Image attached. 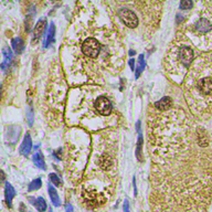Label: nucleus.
Instances as JSON below:
<instances>
[{
  "label": "nucleus",
  "instance_id": "1a4fd4ad",
  "mask_svg": "<svg viewBox=\"0 0 212 212\" xmlns=\"http://www.w3.org/2000/svg\"><path fill=\"white\" fill-rule=\"evenodd\" d=\"M31 148H32V140H31V136L29 134H27L23 138V142L20 146V154L23 155V156H28L31 152Z\"/></svg>",
  "mask_w": 212,
  "mask_h": 212
},
{
  "label": "nucleus",
  "instance_id": "393cba45",
  "mask_svg": "<svg viewBox=\"0 0 212 212\" xmlns=\"http://www.w3.org/2000/svg\"><path fill=\"white\" fill-rule=\"evenodd\" d=\"M128 63H129V66H131L132 71H134V69H135V60H134V59H131Z\"/></svg>",
  "mask_w": 212,
  "mask_h": 212
},
{
  "label": "nucleus",
  "instance_id": "ddd939ff",
  "mask_svg": "<svg viewBox=\"0 0 212 212\" xmlns=\"http://www.w3.org/2000/svg\"><path fill=\"white\" fill-rule=\"evenodd\" d=\"M33 163L40 169H45V163H44V157L41 154V152H37L33 155Z\"/></svg>",
  "mask_w": 212,
  "mask_h": 212
},
{
  "label": "nucleus",
  "instance_id": "20e7f679",
  "mask_svg": "<svg viewBox=\"0 0 212 212\" xmlns=\"http://www.w3.org/2000/svg\"><path fill=\"white\" fill-rule=\"evenodd\" d=\"M194 61V44L178 32L165 56V69L173 79L182 82Z\"/></svg>",
  "mask_w": 212,
  "mask_h": 212
},
{
  "label": "nucleus",
  "instance_id": "f8f14e48",
  "mask_svg": "<svg viewBox=\"0 0 212 212\" xmlns=\"http://www.w3.org/2000/svg\"><path fill=\"white\" fill-rule=\"evenodd\" d=\"M54 34H55V26L52 22L51 26H50L49 30H48V33L44 38V41H43V48H48L52 42L54 41Z\"/></svg>",
  "mask_w": 212,
  "mask_h": 212
},
{
  "label": "nucleus",
  "instance_id": "dca6fc26",
  "mask_svg": "<svg viewBox=\"0 0 212 212\" xmlns=\"http://www.w3.org/2000/svg\"><path fill=\"white\" fill-rule=\"evenodd\" d=\"M145 69V58L142 54H140L139 58H138V66L137 69H136V79H138V77L140 76V74H142V72L144 71Z\"/></svg>",
  "mask_w": 212,
  "mask_h": 212
},
{
  "label": "nucleus",
  "instance_id": "4468645a",
  "mask_svg": "<svg viewBox=\"0 0 212 212\" xmlns=\"http://www.w3.org/2000/svg\"><path fill=\"white\" fill-rule=\"evenodd\" d=\"M48 190H49V196H50V199H51L52 203H53V205L54 207H60V204H61L60 198H59L58 192H56V190L53 188V186H49Z\"/></svg>",
  "mask_w": 212,
  "mask_h": 212
},
{
  "label": "nucleus",
  "instance_id": "bb28decb",
  "mask_svg": "<svg viewBox=\"0 0 212 212\" xmlns=\"http://www.w3.org/2000/svg\"><path fill=\"white\" fill-rule=\"evenodd\" d=\"M139 127H140V122L138 121V122H137V124H136V128H137V132H138V133H140Z\"/></svg>",
  "mask_w": 212,
  "mask_h": 212
},
{
  "label": "nucleus",
  "instance_id": "a211bd4d",
  "mask_svg": "<svg viewBox=\"0 0 212 212\" xmlns=\"http://www.w3.org/2000/svg\"><path fill=\"white\" fill-rule=\"evenodd\" d=\"M35 208L39 212H44L45 209H47V202L42 197H39L37 199V202H35Z\"/></svg>",
  "mask_w": 212,
  "mask_h": 212
},
{
  "label": "nucleus",
  "instance_id": "9b49d317",
  "mask_svg": "<svg viewBox=\"0 0 212 212\" xmlns=\"http://www.w3.org/2000/svg\"><path fill=\"white\" fill-rule=\"evenodd\" d=\"M3 62L1 64V69L5 71L7 68H9L10 63L12 61V52L8 47H5L3 49Z\"/></svg>",
  "mask_w": 212,
  "mask_h": 212
},
{
  "label": "nucleus",
  "instance_id": "cd10ccee",
  "mask_svg": "<svg viewBox=\"0 0 212 212\" xmlns=\"http://www.w3.org/2000/svg\"><path fill=\"white\" fill-rule=\"evenodd\" d=\"M129 54H131V55H134V54H135V51H129Z\"/></svg>",
  "mask_w": 212,
  "mask_h": 212
},
{
  "label": "nucleus",
  "instance_id": "f03ea898",
  "mask_svg": "<svg viewBox=\"0 0 212 212\" xmlns=\"http://www.w3.org/2000/svg\"><path fill=\"white\" fill-rule=\"evenodd\" d=\"M66 50L73 55L80 54L77 63L90 79H96L98 71L119 72L125 59L117 34L106 27L81 29L74 37L70 35Z\"/></svg>",
  "mask_w": 212,
  "mask_h": 212
},
{
  "label": "nucleus",
  "instance_id": "39448f33",
  "mask_svg": "<svg viewBox=\"0 0 212 212\" xmlns=\"http://www.w3.org/2000/svg\"><path fill=\"white\" fill-rule=\"evenodd\" d=\"M117 17L121 19V21L125 24L127 28L129 29H135L139 24V19H138L137 14L128 7L122 6L117 9Z\"/></svg>",
  "mask_w": 212,
  "mask_h": 212
},
{
  "label": "nucleus",
  "instance_id": "9d476101",
  "mask_svg": "<svg viewBox=\"0 0 212 212\" xmlns=\"http://www.w3.org/2000/svg\"><path fill=\"white\" fill-rule=\"evenodd\" d=\"M16 191H14L13 187L9 184V182H6L5 186V198H6V202H7L8 207L11 208L12 205V199H13Z\"/></svg>",
  "mask_w": 212,
  "mask_h": 212
},
{
  "label": "nucleus",
  "instance_id": "5701e85b",
  "mask_svg": "<svg viewBox=\"0 0 212 212\" xmlns=\"http://www.w3.org/2000/svg\"><path fill=\"white\" fill-rule=\"evenodd\" d=\"M123 208H124V212H131V211H129V203H128V201H127V200L124 201Z\"/></svg>",
  "mask_w": 212,
  "mask_h": 212
},
{
  "label": "nucleus",
  "instance_id": "2eb2a0df",
  "mask_svg": "<svg viewBox=\"0 0 212 212\" xmlns=\"http://www.w3.org/2000/svg\"><path fill=\"white\" fill-rule=\"evenodd\" d=\"M11 44H12V48H13L16 53L20 54L21 52L23 51L24 44H23V41H22L20 38H14V39L11 41Z\"/></svg>",
  "mask_w": 212,
  "mask_h": 212
},
{
  "label": "nucleus",
  "instance_id": "412c9836",
  "mask_svg": "<svg viewBox=\"0 0 212 212\" xmlns=\"http://www.w3.org/2000/svg\"><path fill=\"white\" fill-rule=\"evenodd\" d=\"M49 177H50V180H51V181L53 182L54 186H56V187H62V181H61L60 177H58V176H56L55 173H50Z\"/></svg>",
  "mask_w": 212,
  "mask_h": 212
},
{
  "label": "nucleus",
  "instance_id": "f257e3e1",
  "mask_svg": "<svg viewBox=\"0 0 212 212\" xmlns=\"http://www.w3.org/2000/svg\"><path fill=\"white\" fill-rule=\"evenodd\" d=\"M153 212H204L202 147L186 111L149 108L147 118Z\"/></svg>",
  "mask_w": 212,
  "mask_h": 212
},
{
  "label": "nucleus",
  "instance_id": "a878e982",
  "mask_svg": "<svg viewBox=\"0 0 212 212\" xmlns=\"http://www.w3.org/2000/svg\"><path fill=\"white\" fill-rule=\"evenodd\" d=\"M133 186H134V194L137 196V188H136V179L135 178L133 179Z\"/></svg>",
  "mask_w": 212,
  "mask_h": 212
},
{
  "label": "nucleus",
  "instance_id": "aec40b11",
  "mask_svg": "<svg viewBox=\"0 0 212 212\" xmlns=\"http://www.w3.org/2000/svg\"><path fill=\"white\" fill-rule=\"evenodd\" d=\"M192 7H194V3H192V1H189V0H182L179 5V8L181 10L192 9Z\"/></svg>",
  "mask_w": 212,
  "mask_h": 212
},
{
  "label": "nucleus",
  "instance_id": "4be33fe9",
  "mask_svg": "<svg viewBox=\"0 0 212 212\" xmlns=\"http://www.w3.org/2000/svg\"><path fill=\"white\" fill-rule=\"evenodd\" d=\"M28 117H29V123H30V125H32V123H33V112H32V108H30V111H29Z\"/></svg>",
  "mask_w": 212,
  "mask_h": 212
},
{
  "label": "nucleus",
  "instance_id": "6ab92c4d",
  "mask_svg": "<svg viewBox=\"0 0 212 212\" xmlns=\"http://www.w3.org/2000/svg\"><path fill=\"white\" fill-rule=\"evenodd\" d=\"M42 186V181L40 178H37L35 180H33L32 182H31L30 184H29V188L28 190L29 191H34V190H38V189H40Z\"/></svg>",
  "mask_w": 212,
  "mask_h": 212
},
{
  "label": "nucleus",
  "instance_id": "b1692460",
  "mask_svg": "<svg viewBox=\"0 0 212 212\" xmlns=\"http://www.w3.org/2000/svg\"><path fill=\"white\" fill-rule=\"evenodd\" d=\"M65 211L66 212H74V210H73V207L71 205V203H68V204L65 205Z\"/></svg>",
  "mask_w": 212,
  "mask_h": 212
},
{
  "label": "nucleus",
  "instance_id": "0eeeda50",
  "mask_svg": "<svg viewBox=\"0 0 212 212\" xmlns=\"http://www.w3.org/2000/svg\"><path fill=\"white\" fill-rule=\"evenodd\" d=\"M45 27H47V19L45 18H41L37 23H35V27L33 29V39L32 42H35L37 43L39 41V39L41 38V35L43 34L45 30Z\"/></svg>",
  "mask_w": 212,
  "mask_h": 212
},
{
  "label": "nucleus",
  "instance_id": "f3484780",
  "mask_svg": "<svg viewBox=\"0 0 212 212\" xmlns=\"http://www.w3.org/2000/svg\"><path fill=\"white\" fill-rule=\"evenodd\" d=\"M142 134H139V136H138V142H137V148H136V157H137V159L139 161L142 160Z\"/></svg>",
  "mask_w": 212,
  "mask_h": 212
},
{
  "label": "nucleus",
  "instance_id": "7ed1b4c3",
  "mask_svg": "<svg viewBox=\"0 0 212 212\" xmlns=\"http://www.w3.org/2000/svg\"><path fill=\"white\" fill-rule=\"evenodd\" d=\"M184 93L192 114L202 117L212 104V61L200 56L184 80Z\"/></svg>",
  "mask_w": 212,
  "mask_h": 212
},
{
  "label": "nucleus",
  "instance_id": "6e6552de",
  "mask_svg": "<svg viewBox=\"0 0 212 212\" xmlns=\"http://www.w3.org/2000/svg\"><path fill=\"white\" fill-rule=\"evenodd\" d=\"M173 106V102L170 97H168V96H165L163 97L160 101L156 102L154 104V107L158 111H167L169 108H171Z\"/></svg>",
  "mask_w": 212,
  "mask_h": 212
},
{
  "label": "nucleus",
  "instance_id": "423d86ee",
  "mask_svg": "<svg viewBox=\"0 0 212 212\" xmlns=\"http://www.w3.org/2000/svg\"><path fill=\"white\" fill-rule=\"evenodd\" d=\"M94 108L96 114L101 117H108L113 112V104L105 95H100L94 101Z\"/></svg>",
  "mask_w": 212,
  "mask_h": 212
}]
</instances>
